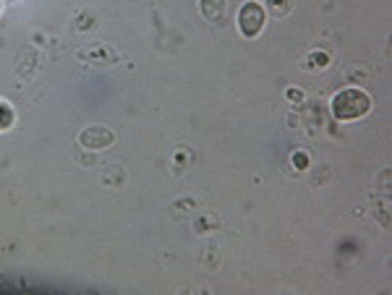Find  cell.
Here are the masks:
<instances>
[{"instance_id": "cell-1", "label": "cell", "mask_w": 392, "mask_h": 295, "mask_svg": "<svg viewBox=\"0 0 392 295\" xmlns=\"http://www.w3.org/2000/svg\"><path fill=\"white\" fill-rule=\"evenodd\" d=\"M332 116L338 120H358L371 113V97L358 87H348V89L338 91L332 97Z\"/></svg>"}, {"instance_id": "cell-2", "label": "cell", "mask_w": 392, "mask_h": 295, "mask_svg": "<svg viewBox=\"0 0 392 295\" xmlns=\"http://www.w3.org/2000/svg\"><path fill=\"white\" fill-rule=\"evenodd\" d=\"M264 24H267V13H264V6H261V3L248 0V3L241 6V11H238V29H241L243 37L246 39L259 37Z\"/></svg>"}, {"instance_id": "cell-3", "label": "cell", "mask_w": 392, "mask_h": 295, "mask_svg": "<svg viewBox=\"0 0 392 295\" xmlns=\"http://www.w3.org/2000/svg\"><path fill=\"white\" fill-rule=\"evenodd\" d=\"M116 142V133L107 129V126H89L78 133V144L89 152H100V149H107L110 144Z\"/></svg>"}, {"instance_id": "cell-4", "label": "cell", "mask_w": 392, "mask_h": 295, "mask_svg": "<svg viewBox=\"0 0 392 295\" xmlns=\"http://www.w3.org/2000/svg\"><path fill=\"white\" fill-rule=\"evenodd\" d=\"M228 0H199V11L207 21H220Z\"/></svg>"}, {"instance_id": "cell-5", "label": "cell", "mask_w": 392, "mask_h": 295, "mask_svg": "<svg viewBox=\"0 0 392 295\" xmlns=\"http://www.w3.org/2000/svg\"><path fill=\"white\" fill-rule=\"evenodd\" d=\"M78 58L81 61H89V63H116L118 61V52H113V50H107V47H97V50H87V52H78Z\"/></svg>"}, {"instance_id": "cell-6", "label": "cell", "mask_w": 392, "mask_h": 295, "mask_svg": "<svg viewBox=\"0 0 392 295\" xmlns=\"http://www.w3.org/2000/svg\"><path fill=\"white\" fill-rule=\"evenodd\" d=\"M11 123H13V110H11V105L0 100V131H6L8 126H11Z\"/></svg>"}, {"instance_id": "cell-7", "label": "cell", "mask_w": 392, "mask_h": 295, "mask_svg": "<svg viewBox=\"0 0 392 295\" xmlns=\"http://www.w3.org/2000/svg\"><path fill=\"white\" fill-rule=\"evenodd\" d=\"M264 3H267V8H270V11L280 13V16L290 11V0H264Z\"/></svg>"}, {"instance_id": "cell-8", "label": "cell", "mask_w": 392, "mask_h": 295, "mask_svg": "<svg viewBox=\"0 0 392 295\" xmlns=\"http://www.w3.org/2000/svg\"><path fill=\"white\" fill-rule=\"evenodd\" d=\"M301 97H303V94H301L298 89H290V91H287V100H296V102H301Z\"/></svg>"}, {"instance_id": "cell-9", "label": "cell", "mask_w": 392, "mask_h": 295, "mask_svg": "<svg viewBox=\"0 0 392 295\" xmlns=\"http://www.w3.org/2000/svg\"><path fill=\"white\" fill-rule=\"evenodd\" d=\"M0 13H3V0H0Z\"/></svg>"}]
</instances>
